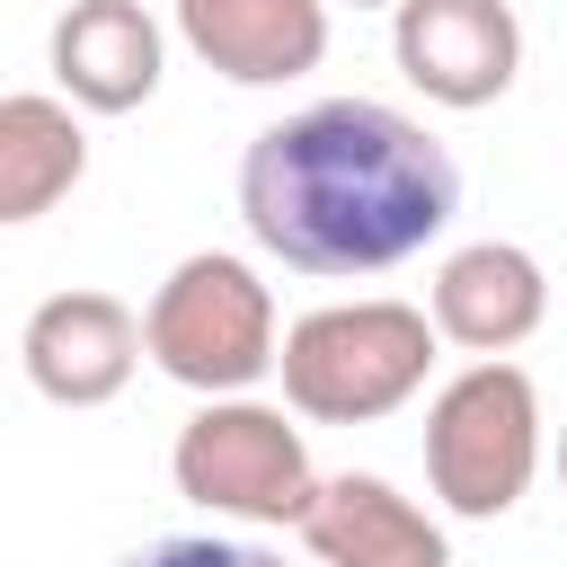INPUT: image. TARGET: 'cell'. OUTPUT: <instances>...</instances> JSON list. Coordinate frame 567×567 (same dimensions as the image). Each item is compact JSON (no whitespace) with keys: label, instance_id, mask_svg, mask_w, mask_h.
I'll return each instance as SVG.
<instances>
[{"label":"cell","instance_id":"6da1fadb","mask_svg":"<svg viewBox=\"0 0 567 567\" xmlns=\"http://www.w3.org/2000/svg\"><path fill=\"white\" fill-rule=\"evenodd\" d=\"M452 213V151L381 97H319L239 151V221L292 275H381L434 248Z\"/></svg>","mask_w":567,"mask_h":567},{"label":"cell","instance_id":"7a4b0ae2","mask_svg":"<svg viewBox=\"0 0 567 567\" xmlns=\"http://www.w3.org/2000/svg\"><path fill=\"white\" fill-rule=\"evenodd\" d=\"M434 319L416 301H319L284 328L275 372L292 416L310 425H381L434 372Z\"/></svg>","mask_w":567,"mask_h":567},{"label":"cell","instance_id":"3957f363","mask_svg":"<svg viewBox=\"0 0 567 567\" xmlns=\"http://www.w3.org/2000/svg\"><path fill=\"white\" fill-rule=\"evenodd\" d=\"M275 346H284L275 292H266V275H257L248 257H230V248L177 257L168 284L142 301V354H151L177 390H195V399H239V390H257V381L275 372Z\"/></svg>","mask_w":567,"mask_h":567},{"label":"cell","instance_id":"277c9868","mask_svg":"<svg viewBox=\"0 0 567 567\" xmlns=\"http://www.w3.org/2000/svg\"><path fill=\"white\" fill-rule=\"evenodd\" d=\"M532 470H540V390L523 363L478 354L425 408V487L461 523H496L532 496Z\"/></svg>","mask_w":567,"mask_h":567},{"label":"cell","instance_id":"5b68a950","mask_svg":"<svg viewBox=\"0 0 567 567\" xmlns=\"http://www.w3.org/2000/svg\"><path fill=\"white\" fill-rule=\"evenodd\" d=\"M168 478H177V496H195L204 514H239V523H301L310 514V487H319V470H310V443H301V425H284V408H266V399H204L186 425H177V443H168Z\"/></svg>","mask_w":567,"mask_h":567},{"label":"cell","instance_id":"8992f818","mask_svg":"<svg viewBox=\"0 0 567 567\" xmlns=\"http://www.w3.org/2000/svg\"><path fill=\"white\" fill-rule=\"evenodd\" d=\"M390 62L434 106H496L523 71V18L505 0H399L390 9Z\"/></svg>","mask_w":567,"mask_h":567},{"label":"cell","instance_id":"52a82bcc","mask_svg":"<svg viewBox=\"0 0 567 567\" xmlns=\"http://www.w3.org/2000/svg\"><path fill=\"white\" fill-rule=\"evenodd\" d=\"M18 363H27L35 399H53V408H106L133 381V363H142V310L115 301V292H97V284L44 292L27 310V328H18Z\"/></svg>","mask_w":567,"mask_h":567},{"label":"cell","instance_id":"ba28073f","mask_svg":"<svg viewBox=\"0 0 567 567\" xmlns=\"http://www.w3.org/2000/svg\"><path fill=\"white\" fill-rule=\"evenodd\" d=\"M44 62L80 115H133V106H151L168 44H159V18L142 0H71L44 35Z\"/></svg>","mask_w":567,"mask_h":567},{"label":"cell","instance_id":"9c48e42d","mask_svg":"<svg viewBox=\"0 0 567 567\" xmlns=\"http://www.w3.org/2000/svg\"><path fill=\"white\" fill-rule=\"evenodd\" d=\"M292 532L310 540L319 567H452L443 523H434L416 496H399L381 470H337V478H319V487H310V514H301Z\"/></svg>","mask_w":567,"mask_h":567},{"label":"cell","instance_id":"30bf717a","mask_svg":"<svg viewBox=\"0 0 567 567\" xmlns=\"http://www.w3.org/2000/svg\"><path fill=\"white\" fill-rule=\"evenodd\" d=\"M425 319L434 337H452L461 354H514L540 319H549V275L532 248L514 239H470L434 266V292H425Z\"/></svg>","mask_w":567,"mask_h":567},{"label":"cell","instance_id":"8fae6325","mask_svg":"<svg viewBox=\"0 0 567 567\" xmlns=\"http://www.w3.org/2000/svg\"><path fill=\"white\" fill-rule=\"evenodd\" d=\"M168 9L186 53L239 89H284L328 53V0H168Z\"/></svg>","mask_w":567,"mask_h":567},{"label":"cell","instance_id":"7c38bea8","mask_svg":"<svg viewBox=\"0 0 567 567\" xmlns=\"http://www.w3.org/2000/svg\"><path fill=\"white\" fill-rule=\"evenodd\" d=\"M89 177V133H80V106L53 89H18L0 97V230L18 221H44L71 186Z\"/></svg>","mask_w":567,"mask_h":567},{"label":"cell","instance_id":"4fadbf2b","mask_svg":"<svg viewBox=\"0 0 567 567\" xmlns=\"http://www.w3.org/2000/svg\"><path fill=\"white\" fill-rule=\"evenodd\" d=\"M124 567H292L284 549H257V540H213V532H168L151 549H133Z\"/></svg>","mask_w":567,"mask_h":567},{"label":"cell","instance_id":"5bb4252c","mask_svg":"<svg viewBox=\"0 0 567 567\" xmlns=\"http://www.w3.org/2000/svg\"><path fill=\"white\" fill-rule=\"evenodd\" d=\"M558 487H567V425H558Z\"/></svg>","mask_w":567,"mask_h":567},{"label":"cell","instance_id":"9a60e30c","mask_svg":"<svg viewBox=\"0 0 567 567\" xmlns=\"http://www.w3.org/2000/svg\"><path fill=\"white\" fill-rule=\"evenodd\" d=\"M354 9H399V0H354Z\"/></svg>","mask_w":567,"mask_h":567}]
</instances>
